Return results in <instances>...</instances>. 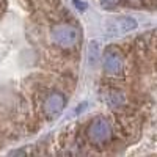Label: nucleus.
<instances>
[{"label":"nucleus","instance_id":"nucleus-8","mask_svg":"<svg viewBox=\"0 0 157 157\" xmlns=\"http://www.w3.org/2000/svg\"><path fill=\"white\" fill-rule=\"evenodd\" d=\"M99 2L104 8H115V6H120L124 0H99Z\"/></svg>","mask_w":157,"mask_h":157},{"label":"nucleus","instance_id":"nucleus-1","mask_svg":"<svg viewBox=\"0 0 157 157\" xmlns=\"http://www.w3.org/2000/svg\"><path fill=\"white\" fill-rule=\"evenodd\" d=\"M50 41L61 50H78L82 44V33L71 22H54L50 29Z\"/></svg>","mask_w":157,"mask_h":157},{"label":"nucleus","instance_id":"nucleus-3","mask_svg":"<svg viewBox=\"0 0 157 157\" xmlns=\"http://www.w3.org/2000/svg\"><path fill=\"white\" fill-rule=\"evenodd\" d=\"M68 98L63 91H58L57 88L50 90L43 99V115L46 120H55L60 116L66 107Z\"/></svg>","mask_w":157,"mask_h":157},{"label":"nucleus","instance_id":"nucleus-6","mask_svg":"<svg viewBox=\"0 0 157 157\" xmlns=\"http://www.w3.org/2000/svg\"><path fill=\"white\" fill-rule=\"evenodd\" d=\"M137 29V21L134 17H116L109 24V30L110 35H121V33H127Z\"/></svg>","mask_w":157,"mask_h":157},{"label":"nucleus","instance_id":"nucleus-7","mask_svg":"<svg viewBox=\"0 0 157 157\" xmlns=\"http://www.w3.org/2000/svg\"><path fill=\"white\" fill-rule=\"evenodd\" d=\"M98 55H99V47H98V43H91L90 47H88V57H90V63L94 64V61L98 60Z\"/></svg>","mask_w":157,"mask_h":157},{"label":"nucleus","instance_id":"nucleus-5","mask_svg":"<svg viewBox=\"0 0 157 157\" xmlns=\"http://www.w3.org/2000/svg\"><path fill=\"white\" fill-rule=\"evenodd\" d=\"M104 101H105V104L113 112L121 110L123 107L127 105V96L115 85H110L107 88V91L104 93Z\"/></svg>","mask_w":157,"mask_h":157},{"label":"nucleus","instance_id":"nucleus-4","mask_svg":"<svg viewBox=\"0 0 157 157\" xmlns=\"http://www.w3.org/2000/svg\"><path fill=\"white\" fill-rule=\"evenodd\" d=\"M102 64L104 69L109 75H121L124 72V57H123V50L118 46H110L102 57Z\"/></svg>","mask_w":157,"mask_h":157},{"label":"nucleus","instance_id":"nucleus-2","mask_svg":"<svg viewBox=\"0 0 157 157\" xmlns=\"http://www.w3.org/2000/svg\"><path fill=\"white\" fill-rule=\"evenodd\" d=\"M85 138L90 145L107 146L113 138V127L105 118H94L85 127Z\"/></svg>","mask_w":157,"mask_h":157}]
</instances>
